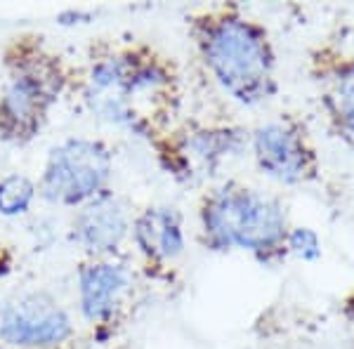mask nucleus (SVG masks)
Wrapping results in <instances>:
<instances>
[{"instance_id":"f257e3e1","label":"nucleus","mask_w":354,"mask_h":349,"mask_svg":"<svg viewBox=\"0 0 354 349\" xmlns=\"http://www.w3.org/2000/svg\"><path fill=\"white\" fill-rule=\"evenodd\" d=\"M175 97V76L147 50H113L93 59L83 78V100L100 121L151 137Z\"/></svg>"},{"instance_id":"f03ea898","label":"nucleus","mask_w":354,"mask_h":349,"mask_svg":"<svg viewBox=\"0 0 354 349\" xmlns=\"http://www.w3.org/2000/svg\"><path fill=\"white\" fill-rule=\"evenodd\" d=\"M205 71L239 106L255 109L279 93L277 53L265 26L225 8L203 15L194 26Z\"/></svg>"},{"instance_id":"7ed1b4c3","label":"nucleus","mask_w":354,"mask_h":349,"mask_svg":"<svg viewBox=\"0 0 354 349\" xmlns=\"http://www.w3.org/2000/svg\"><path fill=\"white\" fill-rule=\"evenodd\" d=\"M286 205L255 187L225 182L210 189L198 205V232L203 245L215 253H248L260 262L286 257Z\"/></svg>"},{"instance_id":"20e7f679","label":"nucleus","mask_w":354,"mask_h":349,"mask_svg":"<svg viewBox=\"0 0 354 349\" xmlns=\"http://www.w3.org/2000/svg\"><path fill=\"white\" fill-rule=\"evenodd\" d=\"M62 59L41 45H19L0 85V142L26 147L43 133L66 93Z\"/></svg>"},{"instance_id":"39448f33","label":"nucleus","mask_w":354,"mask_h":349,"mask_svg":"<svg viewBox=\"0 0 354 349\" xmlns=\"http://www.w3.org/2000/svg\"><path fill=\"white\" fill-rule=\"evenodd\" d=\"M113 151L104 140L73 135L57 142L45 156L38 196L55 208L78 210L111 191Z\"/></svg>"},{"instance_id":"423d86ee","label":"nucleus","mask_w":354,"mask_h":349,"mask_svg":"<svg viewBox=\"0 0 354 349\" xmlns=\"http://www.w3.org/2000/svg\"><path fill=\"white\" fill-rule=\"evenodd\" d=\"M73 337L71 312L48 290H26L0 307V345L8 349H62Z\"/></svg>"},{"instance_id":"0eeeda50","label":"nucleus","mask_w":354,"mask_h":349,"mask_svg":"<svg viewBox=\"0 0 354 349\" xmlns=\"http://www.w3.org/2000/svg\"><path fill=\"white\" fill-rule=\"evenodd\" d=\"M255 168L267 180L298 187L317 177L319 163L305 128L293 118H274L258 125L248 140Z\"/></svg>"},{"instance_id":"6e6552de","label":"nucleus","mask_w":354,"mask_h":349,"mask_svg":"<svg viewBox=\"0 0 354 349\" xmlns=\"http://www.w3.org/2000/svg\"><path fill=\"white\" fill-rule=\"evenodd\" d=\"M135 274L118 257L85 260L76 272V305L83 321L109 326L121 317L133 295Z\"/></svg>"},{"instance_id":"1a4fd4ad","label":"nucleus","mask_w":354,"mask_h":349,"mask_svg":"<svg viewBox=\"0 0 354 349\" xmlns=\"http://www.w3.org/2000/svg\"><path fill=\"white\" fill-rule=\"evenodd\" d=\"M130 227H133L130 208L113 191H106L73 210L68 234L88 260H102V257H118L121 248L130 241Z\"/></svg>"},{"instance_id":"9d476101","label":"nucleus","mask_w":354,"mask_h":349,"mask_svg":"<svg viewBox=\"0 0 354 349\" xmlns=\"http://www.w3.org/2000/svg\"><path fill=\"white\" fill-rule=\"evenodd\" d=\"M250 135L239 125H198L170 149L173 168L185 175H215L248 149ZM177 173V175H180Z\"/></svg>"},{"instance_id":"9b49d317","label":"nucleus","mask_w":354,"mask_h":349,"mask_svg":"<svg viewBox=\"0 0 354 349\" xmlns=\"http://www.w3.org/2000/svg\"><path fill=\"white\" fill-rule=\"evenodd\" d=\"M130 243L149 265H173L187 250L185 215L175 205H149L133 215Z\"/></svg>"},{"instance_id":"f8f14e48","label":"nucleus","mask_w":354,"mask_h":349,"mask_svg":"<svg viewBox=\"0 0 354 349\" xmlns=\"http://www.w3.org/2000/svg\"><path fill=\"white\" fill-rule=\"evenodd\" d=\"M322 100L335 135L354 151V59L330 68Z\"/></svg>"},{"instance_id":"ddd939ff","label":"nucleus","mask_w":354,"mask_h":349,"mask_svg":"<svg viewBox=\"0 0 354 349\" xmlns=\"http://www.w3.org/2000/svg\"><path fill=\"white\" fill-rule=\"evenodd\" d=\"M38 198V182L28 175L8 173L0 177V217L5 220L28 215Z\"/></svg>"},{"instance_id":"4468645a","label":"nucleus","mask_w":354,"mask_h":349,"mask_svg":"<svg viewBox=\"0 0 354 349\" xmlns=\"http://www.w3.org/2000/svg\"><path fill=\"white\" fill-rule=\"evenodd\" d=\"M283 250L286 255L295 257L300 262H307V265H314V262L322 260L324 255V243L322 236L314 232L312 227H290L286 243H283Z\"/></svg>"},{"instance_id":"2eb2a0df","label":"nucleus","mask_w":354,"mask_h":349,"mask_svg":"<svg viewBox=\"0 0 354 349\" xmlns=\"http://www.w3.org/2000/svg\"><path fill=\"white\" fill-rule=\"evenodd\" d=\"M0 307H3V297H0Z\"/></svg>"},{"instance_id":"dca6fc26","label":"nucleus","mask_w":354,"mask_h":349,"mask_svg":"<svg viewBox=\"0 0 354 349\" xmlns=\"http://www.w3.org/2000/svg\"><path fill=\"white\" fill-rule=\"evenodd\" d=\"M0 349H8V347H5V345H0Z\"/></svg>"}]
</instances>
